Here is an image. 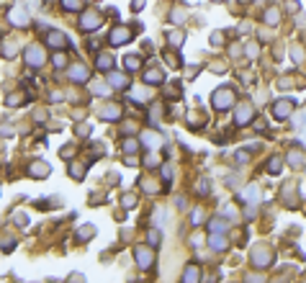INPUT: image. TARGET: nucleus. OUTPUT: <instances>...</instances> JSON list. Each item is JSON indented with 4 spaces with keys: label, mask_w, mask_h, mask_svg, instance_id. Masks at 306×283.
<instances>
[{
    "label": "nucleus",
    "mask_w": 306,
    "mask_h": 283,
    "mask_svg": "<svg viewBox=\"0 0 306 283\" xmlns=\"http://www.w3.org/2000/svg\"><path fill=\"white\" fill-rule=\"evenodd\" d=\"M70 175H72V178H77V180H80V178L85 175V167H80V165H72V170H70Z\"/></svg>",
    "instance_id": "obj_31"
},
{
    "label": "nucleus",
    "mask_w": 306,
    "mask_h": 283,
    "mask_svg": "<svg viewBox=\"0 0 306 283\" xmlns=\"http://www.w3.org/2000/svg\"><path fill=\"white\" fill-rule=\"evenodd\" d=\"M162 175H165V180H170V178H173V170L165 167V170H162Z\"/></svg>",
    "instance_id": "obj_44"
},
{
    "label": "nucleus",
    "mask_w": 306,
    "mask_h": 283,
    "mask_svg": "<svg viewBox=\"0 0 306 283\" xmlns=\"http://www.w3.org/2000/svg\"><path fill=\"white\" fill-rule=\"evenodd\" d=\"M16 224H18V226H24V224H29V219H26V214H18V217H16Z\"/></svg>",
    "instance_id": "obj_39"
},
{
    "label": "nucleus",
    "mask_w": 306,
    "mask_h": 283,
    "mask_svg": "<svg viewBox=\"0 0 306 283\" xmlns=\"http://www.w3.org/2000/svg\"><path fill=\"white\" fill-rule=\"evenodd\" d=\"M70 77H72L75 83H85L88 77H90V72H88L85 64H75V67H70Z\"/></svg>",
    "instance_id": "obj_12"
},
{
    "label": "nucleus",
    "mask_w": 306,
    "mask_h": 283,
    "mask_svg": "<svg viewBox=\"0 0 306 283\" xmlns=\"http://www.w3.org/2000/svg\"><path fill=\"white\" fill-rule=\"evenodd\" d=\"M80 31H85V33H90V31H95L98 26H100V13L98 10H85V13L80 16Z\"/></svg>",
    "instance_id": "obj_2"
},
{
    "label": "nucleus",
    "mask_w": 306,
    "mask_h": 283,
    "mask_svg": "<svg viewBox=\"0 0 306 283\" xmlns=\"http://www.w3.org/2000/svg\"><path fill=\"white\" fill-rule=\"evenodd\" d=\"M67 44V36L62 31H57V29H49L47 31V47H52V49H62Z\"/></svg>",
    "instance_id": "obj_9"
},
{
    "label": "nucleus",
    "mask_w": 306,
    "mask_h": 283,
    "mask_svg": "<svg viewBox=\"0 0 306 283\" xmlns=\"http://www.w3.org/2000/svg\"><path fill=\"white\" fill-rule=\"evenodd\" d=\"M221 41H224V33H221V31H214V33H211V44H214V47H219Z\"/></svg>",
    "instance_id": "obj_33"
},
{
    "label": "nucleus",
    "mask_w": 306,
    "mask_h": 283,
    "mask_svg": "<svg viewBox=\"0 0 306 283\" xmlns=\"http://www.w3.org/2000/svg\"><path fill=\"white\" fill-rule=\"evenodd\" d=\"M265 21L270 26H275L278 21H280V13H278V8H268V13H265Z\"/></svg>",
    "instance_id": "obj_24"
},
{
    "label": "nucleus",
    "mask_w": 306,
    "mask_h": 283,
    "mask_svg": "<svg viewBox=\"0 0 306 283\" xmlns=\"http://www.w3.org/2000/svg\"><path fill=\"white\" fill-rule=\"evenodd\" d=\"M64 10H80L83 8V0H62Z\"/></svg>",
    "instance_id": "obj_28"
},
{
    "label": "nucleus",
    "mask_w": 306,
    "mask_h": 283,
    "mask_svg": "<svg viewBox=\"0 0 306 283\" xmlns=\"http://www.w3.org/2000/svg\"><path fill=\"white\" fill-rule=\"evenodd\" d=\"M111 64H113L111 54H98V67H100V70H111Z\"/></svg>",
    "instance_id": "obj_23"
},
{
    "label": "nucleus",
    "mask_w": 306,
    "mask_h": 283,
    "mask_svg": "<svg viewBox=\"0 0 306 283\" xmlns=\"http://www.w3.org/2000/svg\"><path fill=\"white\" fill-rule=\"evenodd\" d=\"M90 93H93V95H108L111 85L108 83H93V85H90Z\"/></svg>",
    "instance_id": "obj_18"
},
{
    "label": "nucleus",
    "mask_w": 306,
    "mask_h": 283,
    "mask_svg": "<svg viewBox=\"0 0 306 283\" xmlns=\"http://www.w3.org/2000/svg\"><path fill=\"white\" fill-rule=\"evenodd\" d=\"M288 160H291L293 165H304V157H301V155H291Z\"/></svg>",
    "instance_id": "obj_38"
},
{
    "label": "nucleus",
    "mask_w": 306,
    "mask_h": 283,
    "mask_svg": "<svg viewBox=\"0 0 306 283\" xmlns=\"http://www.w3.org/2000/svg\"><path fill=\"white\" fill-rule=\"evenodd\" d=\"M29 175L31 178H47L49 175V165L47 162H31V170H29Z\"/></svg>",
    "instance_id": "obj_14"
},
{
    "label": "nucleus",
    "mask_w": 306,
    "mask_h": 283,
    "mask_svg": "<svg viewBox=\"0 0 306 283\" xmlns=\"http://www.w3.org/2000/svg\"><path fill=\"white\" fill-rule=\"evenodd\" d=\"M121 203H123V206H134V203H137V198H134V196L129 193V196H123V201H121Z\"/></svg>",
    "instance_id": "obj_36"
},
{
    "label": "nucleus",
    "mask_w": 306,
    "mask_h": 283,
    "mask_svg": "<svg viewBox=\"0 0 306 283\" xmlns=\"http://www.w3.org/2000/svg\"><path fill=\"white\" fill-rule=\"evenodd\" d=\"M211 70H214V72H224V64H219V62H214V64H211Z\"/></svg>",
    "instance_id": "obj_42"
},
{
    "label": "nucleus",
    "mask_w": 306,
    "mask_h": 283,
    "mask_svg": "<svg viewBox=\"0 0 306 283\" xmlns=\"http://www.w3.org/2000/svg\"><path fill=\"white\" fill-rule=\"evenodd\" d=\"M214 3H219V0H214Z\"/></svg>",
    "instance_id": "obj_47"
},
{
    "label": "nucleus",
    "mask_w": 306,
    "mask_h": 283,
    "mask_svg": "<svg viewBox=\"0 0 306 283\" xmlns=\"http://www.w3.org/2000/svg\"><path fill=\"white\" fill-rule=\"evenodd\" d=\"M291 108H293V100H278L275 108H273V116L275 119H288L291 116Z\"/></svg>",
    "instance_id": "obj_11"
},
{
    "label": "nucleus",
    "mask_w": 306,
    "mask_h": 283,
    "mask_svg": "<svg viewBox=\"0 0 306 283\" xmlns=\"http://www.w3.org/2000/svg\"><path fill=\"white\" fill-rule=\"evenodd\" d=\"M142 144H147L150 150H157V147L162 144V137L157 131H144V137H142Z\"/></svg>",
    "instance_id": "obj_13"
},
{
    "label": "nucleus",
    "mask_w": 306,
    "mask_h": 283,
    "mask_svg": "<svg viewBox=\"0 0 306 283\" xmlns=\"http://www.w3.org/2000/svg\"><path fill=\"white\" fill-rule=\"evenodd\" d=\"M252 263L257 268H268L270 263H273V252L265 250V247H255V252H252Z\"/></svg>",
    "instance_id": "obj_6"
},
{
    "label": "nucleus",
    "mask_w": 306,
    "mask_h": 283,
    "mask_svg": "<svg viewBox=\"0 0 306 283\" xmlns=\"http://www.w3.org/2000/svg\"><path fill=\"white\" fill-rule=\"evenodd\" d=\"M0 52H3V57L5 60H13L16 57V52H18V41H13V39H8L3 47H0Z\"/></svg>",
    "instance_id": "obj_16"
},
{
    "label": "nucleus",
    "mask_w": 306,
    "mask_h": 283,
    "mask_svg": "<svg viewBox=\"0 0 306 283\" xmlns=\"http://www.w3.org/2000/svg\"><path fill=\"white\" fill-rule=\"evenodd\" d=\"M211 103H214V108H219V111L232 108V106H234V90H226V88L216 90V93H214V98H211Z\"/></svg>",
    "instance_id": "obj_1"
},
{
    "label": "nucleus",
    "mask_w": 306,
    "mask_h": 283,
    "mask_svg": "<svg viewBox=\"0 0 306 283\" xmlns=\"http://www.w3.org/2000/svg\"><path fill=\"white\" fill-rule=\"evenodd\" d=\"M121 150H123V152H126V155H134V152H137V150H139V142L129 137V139H123V147H121Z\"/></svg>",
    "instance_id": "obj_20"
},
{
    "label": "nucleus",
    "mask_w": 306,
    "mask_h": 283,
    "mask_svg": "<svg viewBox=\"0 0 306 283\" xmlns=\"http://www.w3.org/2000/svg\"><path fill=\"white\" fill-rule=\"evenodd\" d=\"M93 234H95V226L93 224H85L83 229H80V240H90Z\"/></svg>",
    "instance_id": "obj_29"
},
{
    "label": "nucleus",
    "mask_w": 306,
    "mask_h": 283,
    "mask_svg": "<svg viewBox=\"0 0 306 283\" xmlns=\"http://www.w3.org/2000/svg\"><path fill=\"white\" fill-rule=\"evenodd\" d=\"M237 126H245V124H250L255 119V108L250 103H245V106H237Z\"/></svg>",
    "instance_id": "obj_8"
},
{
    "label": "nucleus",
    "mask_w": 306,
    "mask_h": 283,
    "mask_svg": "<svg viewBox=\"0 0 306 283\" xmlns=\"http://www.w3.org/2000/svg\"><path fill=\"white\" fill-rule=\"evenodd\" d=\"M198 190H201V193H209V183H206V180H201V183H198Z\"/></svg>",
    "instance_id": "obj_41"
},
{
    "label": "nucleus",
    "mask_w": 306,
    "mask_h": 283,
    "mask_svg": "<svg viewBox=\"0 0 306 283\" xmlns=\"http://www.w3.org/2000/svg\"><path fill=\"white\" fill-rule=\"evenodd\" d=\"M44 60H47V57H44V49L39 47V44H31V47L26 49V64L29 67H41Z\"/></svg>",
    "instance_id": "obj_4"
},
{
    "label": "nucleus",
    "mask_w": 306,
    "mask_h": 283,
    "mask_svg": "<svg viewBox=\"0 0 306 283\" xmlns=\"http://www.w3.org/2000/svg\"><path fill=\"white\" fill-rule=\"evenodd\" d=\"M98 116H100V119H106V121H116V119H121V106L108 103V106H103V108L98 111Z\"/></svg>",
    "instance_id": "obj_10"
},
{
    "label": "nucleus",
    "mask_w": 306,
    "mask_h": 283,
    "mask_svg": "<svg viewBox=\"0 0 306 283\" xmlns=\"http://www.w3.org/2000/svg\"><path fill=\"white\" fill-rule=\"evenodd\" d=\"M0 131H3V134H5V137H10V134H13V129H10V126H8V124H5V126H3V129H0Z\"/></svg>",
    "instance_id": "obj_45"
},
{
    "label": "nucleus",
    "mask_w": 306,
    "mask_h": 283,
    "mask_svg": "<svg viewBox=\"0 0 306 283\" xmlns=\"http://www.w3.org/2000/svg\"><path fill=\"white\" fill-rule=\"evenodd\" d=\"M108 85L111 88H126L129 85V77L123 75V72H111L108 75Z\"/></svg>",
    "instance_id": "obj_15"
},
{
    "label": "nucleus",
    "mask_w": 306,
    "mask_h": 283,
    "mask_svg": "<svg viewBox=\"0 0 306 283\" xmlns=\"http://www.w3.org/2000/svg\"><path fill=\"white\" fill-rule=\"evenodd\" d=\"M183 281H198V268L196 265H188L185 273H183Z\"/></svg>",
    "instance_id": "obj_27"
},
{
    "label": "nucleus",
    "mask_w": 306,
    "mask_h": 283,
    "mask_svg": "<svg viewBox=\"0 0 306 283\" xmlns=\"http://www.w3.org/2000/svg\"><path fill=\"white\" fill-rule=\"evenodd\" d=\"M209 229H211V234H221V232H226V224H224V219H214L209 224Z\"/></svg>",
    "instance_id": "obj_22"
},
{
    "label": "nucleus",
    "mask_w": 306,
    "mask_h": 283,
    "mask_svg": "<svg viewBox=\"0 0 306 283\" xmlns=\"http://www.w3.org/2000/svg\"><path fill=\"white\" fill-rule=\"evenodd\" d=\"M257 196H260V190H257V186H247V190H242V198L247 201H257Z\"/></svg>",
    "instance_id": "obj_25"
},
{
    "label": "nucleus",
    "mask_w": 306,
    "mask_h": 283,
    "mask_svg": "<svg viewBox=\"0 0 306 283\" xmlns=\"http://www.w3.org/2000/svg\"><path fill=\"white\" fill-rule=\"evenodd\" d=\"M131 39V29H123V26H116L111 31V36H108V41H111V47H123Z\"/></svg>",
    "instance_id": "obj_5"
},
{
    "label": "nucleus",
    "mask_w": 306,
    "mask_h": 283,
    "mask_svg": "<svg viewBox=\"0 0 306 283\" xmlns=\"http://www.w3.org/2000/svg\"><path fill=\"white\" fill-rule=\"evenodd\" d=\"M134 257H137V265L142 270H150L154 265V252L150 247H137V250H134Z\"/></svg>",
    "instance_id": "obj_3"
},
{
    "label": "nucleus",
    "mask_w": 306,
    "mask_h": 283,
    "mask_svg": "<svg viewBox=\"0 0 306 283\" xmlns=\"http://www.w3.org/2000/svg\"><path fill=\"white\" fill-rule=\"evenodd\" d=\"M123 64H126V70H129V72H134V70H139V64H142V57H137V54H129L126 60H123Z\"/></svg>",
    "instance_id": "obj_19"
},
{
    "label": "nucleus",
    "mask_w": 306,
    "mask_h": 283,
    "mask_svg": "<svg viewBox=\"0 0 306 283\" xmlns=\"http://www.w3.org/2000/svg\"><path fill=\"white\" fill-rule=\"evenodd\" d=\"M167 41L173 44V47H180V44L185 41V36H183V31H173V33H167Z\"/></svg>",
    "instance_id": "obj_21"
},
{
    "label": "nucleus",
    "mask_w": 306,
    "mask_h": 283,
    "mask_svg": "<svg viewBox=\"0 0 306 283\" xmlns=\"http://www.w3.org/2000/svg\"><path fill=\"white\" fill-rule=\"evenodd\" d=\"M150 245H160V229H150Z\"/></svg>",
    "instance_id": "obj_32"
},
{
    "label": "nucleus",
    "mask_w": 306,
    "mask_h": 283,
    "mask_svg": "<svg viewBox=\"0 0 306 283\" xmlns=\"http://www.w3.org/2000/svg\"><path fill=\"white\" fill-rule=\"evenodd\" d=\"M77 134H80V137H88V134H90V126H88V124H83V126H77Z\"/></svg>",
    "instance_id": "obj_37"
},
{
    "label": "nucleus",
    "mask_w": 306,
    "mask_h": 283,
    "mask_svg": "<svg viewBox=\"0 0 306 283\" xmlns=\"http://www.w3.org/2000/svg\"><path fill=\"white\" fill-rule=\"evenodd\" d=\"M75 155V147L72 144H64V150H60V157H72Z\"/></svg>",
    "instance_id": "obj_34"
},
{
    "label": "nucleus",
    "mask_w": 306,
    "mask_h": 283,
    "mask_svg": "<svg viewBox=\"0 0 306 283\" xmlns=\"http://www.w3.org/2000/svg\"><path fill=\"white\" fill-rule=\"evenodd\" d=\"M52 62H54L57 67H64V64H67V60H64V54H54V57H52Z\"/></svg>",
    "instance_id": "obj_35"
},
{
    "label": "nucleus",
    "mask_w": 306,
    "mask_h": 283,
    "mask_svg": "<svg viewBox=\"0 0 306 283\" xmlns=\"http://www.w3.org/2000/svg\"><path fill=\"white\" fill-rule=\"evenodd\" d=\"M8 21H10L13 26H18V29H24V26H29V10H24V8H10Z\"/></svg>",
    "instance_id": "obj_7"
},
{
    "label": "nucleus",
    "mask_w": 306,
    "mask_h": 283,
    "mask_svg": "<svg viewBox=\"0 0 306 283\" xmlns=\"http://www.w3.org/2000/svg\"><path fill=\"white\" fill-rule=\"evenodd\" d=\"M162 80H165V75L160 70H147L144 72V83L147 85H157V83H162Z\"/></svg>",
    "instance_id": "obj_17"
},
{
    "label": "nucleus",
    "mask_w": 306,
    "mask_h": 283,
    "mask_svg": "<svg viewBox=\"0 0 306 283\" xmlns=\"http://www.w3.org/2000/svg\"><path fill=\"white\" fill-rule=\"evenodd\" d=\"M144 8V0H134L131 3V10H142Z\"/></svg>",
    "instance_id": "obj_40"
},
{
    "label": "nucleus",
    "mask_w": 306,
    "mask_h": 283,
    "mask_svg": "<svg viewBox=\"0 0 306 283\" xmlns=\"http://www.w3.org/2000/svg\"><path fill=\"white\" fill-rule=\"evenodd\" d=\"M209 245L214 247V250H224L226 247V240H221L219 234H211V240H209Z\"/></svg>",
    "instance_id": "obj_26"
},
{
    "label": "nucleus",
    "mask_w": 306,
    "mask_h": 283,
    "mask_svg": "<svg viewBox=\"0 0 306 283\" xmlns=\"http://www.w3.org/2000/svg\"><path fill=\"white\" fill-rule=\"evenodd\" d=\"M247 54H250V57L257 54V47H255V44H250V47H247Z\"/></svg>",
    "instance_id": "obj_43"
},
{
    "label": "nucleus",
    "mask_w": 306,
    "mask_h": 283,
    "mask_svg": "<svg viewBox=\"0 0 306 283\" xmlns=\"http://www.w3.org/2000/svg\"><path fill=\"white\" fill-rule=\"evenodd\" d=\"M270 173H273V175L280 173V157H273V160H270Z\"/></svg>",
    "instance_id": "obj_30"
},
{
    "label": "nucleus",
    "mask_w": 306,
    "mask_h": 283,
    "mask_svg": "<svg viewBox=\"0 0 306 283\" xmlns=\"http://www.w3.org/2000/svg\"><path fill=\"white\" fill-rule=\"evenodd\" d=\"M304 142H306V134H304Z\"/></svg>",
    "instance_id": "obj_46"
}]
</instances>
